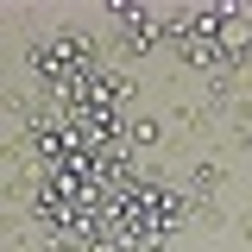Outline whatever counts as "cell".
I'll return each instance as SVG.
<instances>
[{
  "label": "cell",
  "instance_id": "1",
  "mask_svg": "<svg viewBox=\"0 0 252 252\" xmlns=\"http://www.w3.org/2000/svg\"><path fill=\"white\" fill-rule=\"evenodd\" d=\"M158 132H164V126H158L152 114H139V120L126 126V152H139V145H158Z\"/></svg>",
  "mask_w": 252,
  "mask_h": 252
},
{
  "label": "cell",
  "instance_id": "2",
  "mask_svg": "<svg viewBox=\"0 0 252 252\" xmlns=\"http://www.w3.org/2000/svg\"><path fill=\"white\" fill-rule=\"evenodd\" d=\"M189 189H195V195H215L220 189V164H195V170H189Z\"/></svg>",
  "mask_w": 252,
  "mask_h": 252
}]
</instances>
